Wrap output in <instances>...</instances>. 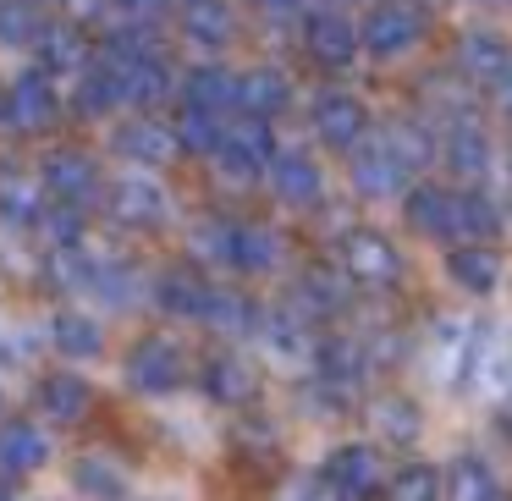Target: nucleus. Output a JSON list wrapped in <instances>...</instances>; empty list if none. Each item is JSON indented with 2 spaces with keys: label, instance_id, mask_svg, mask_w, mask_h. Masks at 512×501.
<instances>
[{
  "label": "nucleus",
  "instance_id": "f257e3e1",
  "mask_svg": "<svg viewBox=\"0 0 512 501\" xmlns=\"http://www.w3.org/2000/svg\"><path fill=\"white\" fill-rule=\"evenodd\" d=\"M270 160H276V133H270V122H259V116H237V122L221 127L215 166H221L232 182H254L259 171H270Z\"/></svg>",
  "mask_w": 512,
  "mask_h": 501
},
{
  "label": "nucleus",
  "instance_id": "f03ea898",
  "mask_svg": "<svg viewBox=\"0 0 512 501\" xmlns=\"http://www.w3.org/2000/svg\"><path fill=\"white\" fill-rule=\"evenodd\" d=\"M182 380H188V353H182L171 336H144V342H133V353H127V386H133L138 397H171Z\"/></svg>",
  "mask_w": 512,
  "mask_h": 501
},
{
  "label": "nucleus",
  "instance_id": "7ed1b4c3",
  "mask_svg": "<svg viewBox=\"0 0 512 501\" xmlns=\"http://www.w3.org/2000/svg\"><path fill=\"white\" fill-rule=\"evenodd\" d=\"M419 39H424V12L413 6V0H380L375 12L364 17V28H358V45H364L375 61L408 56Z\"/></svg>",
  "mask_w": 512,
  "mask_h": 501
},
{
  "label": "nucleus",
  "instance_id": "20e7f679",
  "mask_svg": "<svg viewBox=\"0 0 512 501\" xmlns=\"http://www.w3.org/2000/svg\"><path fill=\"white\" fill-rule=\"evenodd\" d=\"M336 254H342V276L358 281V287H391V281L402 276L397 243H391L386 232H375V226H353Z\"/></svg>",
  "mask_w": 512,
  "mask_h": 501
},
{
  "label": "nucleus",
  "instance_id": "39448f33",
  "mask_svg": "<svg viewBox=\"0 0 512 501\" xmlns=\"http://www.w3.org/2000/svg\"><path fill=\"white\" fill-rule=\"evenodd\" d=\"M320 485L331 490V501H369L386 479H380V452L369 441H347L325 457Z\"/></svg>",
  "mask_w": 512,
  "mask_h": 501
},
{
  "label": "nucleus",
  "instance_id": "423d86ee",
  "mask_svg": "<svg viewBox=\"0 0 512 501\" xmlns=\"http://www.w3.org/2000/svg\"><path fill=\"white\" fill-rule=\"evenodd\" d=\"M105 210H111L116 226H127V232H155V226H166L171 204H166V188L149 177H116L111 188H105Z\"/></svg>",
  "mask_w": 512,
  "mask_h": 501
},
{
  "label": "nucleus",
  "instance_id": "0eeeda50",
  "mask_svg": "<svg viewBox=\"0 0 512 501\" xmlns=\"http://www.w3.org/2000/svg\"><path fill=\"white\" fill-rule=\"evenodd\" d=\"M39 182H45L50 204H72V210H83V204L100 193V166H94L83 149H56V155L45 160V171H39Z\"/></svg>",
  "mask_w": 512,
  "mask_h": 501
},
{
  "label": "nucleus",
  "instance_id": "6e6552de",
  "mask_svg": "<svg viewBox=\"0 0 512 501\" xmlns=\"http://www.w3.org/2000/svg\"><path fill=\"white\" fill-rule=\"evenodd\" d=\"M199 386H204V397H210L215 408H243V402H254L259 375H254V364H248L243 353H226V347H221V353L204 358Z\"/></svg>",
  "mask_w": 512,
  "mask_h": 501
},
{
  "label": "nucleus",
  "instance_id": "1a4fd4ad",
  "mask_svg": "<svg viewBox=\"0 0 512 501\" xmlns=\"http://www.w3.org/2000/svg\"><path fill=\"white\" fill-rule=\"evenodd\" d=\"M314 369H320V386L331 397H353L369 375V353L353 336H325V342H314Z\"/></svg>",
  "mask_w": 512,
  "mask_h": 501
},
{
  "label": "nucleus",
  "instance_id": "9d476101",
  "mask_svg": "<svg viewBox=\"0 0 512 501\" xmlns=\"http://www.w3.org/2000/svg\"><path fill=\"white\" fill-rule=\"evenodd\" d=\"M259 342H265V353L276 358V364H314V331H309V314H298L287 303V309H270L259 314Z\"/></svg>",
  "mask_w": 512,
  "mask_h": 501
},
{
  "label": "nucleus",
  "instance_id": "9b49d317",
  "mask_svg": "<svg viewBox=\"0 0 512 501\" xmlns=\"http://www.w3.org/2000/svg\"><path fill=\"white\" fill-rule=\"evenodd\" d=\"M314 133H320L325 149H347V155H353L369 133V111L353 94H320V100H314Z\"/></svg>",
  "mask_w": 512,
  "mask_h": 501
},
{
  "label": "nucleus",
  "instance_id": "f8f14e48",
  "mask_svg": "<svg viewBox=\"0 0 512 501\" xmlns=\"http://www.w3.org/2000/svg\"><path fill=\"white\" fill-rule=\"evenodd\" d=\"M303 45H309V56L320 61V67H331V72H342V67H353L358 61V28L347 23L342 12H314L309 17V28H303Z\"/></svg>",
  "mask_w": 512,
  "mask_h": 501
},
{
  "label": "nucleus",
  "instance_id": "ddd939ff",
  "mask_svg": "<svg viewBox=\"0 0 512 501\" xmlns=\"http://www.w3.org/2000/svg\"><path fill=\"white\" fill-rule=\"evenodd\" d=\"M270 188H276L281 204H292V210H309V204H320L325 177H320V166H314L309 155H298V149H281V155L270 160Z\"/></svg>",
  "mask_w": 512,
  "mask_h": 501
},
{
  "label": "nucleus",
  "instance_id": "4468645a",
  "mask_svg": "<svg viewBox=\"0 0 512 501\" xmlns=\"http://www.w3.org/2000/svg\"><path fill=\"white\" fill-rule=\"evenodd\" d=\"M6 100H12V122L17 127H50V122H56V111H61L56 78H50L45 67L17 72V83L6 89Z\"/></svg>",
  "mask_w": 512,
  "mask_h": 501
},
{
  "label": "nucleus",
  "instance_id": "2eb2a0df",
  "mask_svg": "<svg viewBox=\"0 0 512 501\" xmlns=\"http://www.w3.org/2000/svg\"><path fill=\"white\" fill-rule=\"evenodd\" d=\"M402 215H408V226H413L419 237H457V193L435 188V182L408 188Z\"/></svg>",
  "mask_w": 512,
  "mask_h": 501
},
{
  "label": "nucleus",
  "instance_id": "dca6fc26",
  "mask_svg": "<svg viewBox=\"0 0 512 501\" xmlns=\"http://www.w3.org/2000/svg\"><path fill=\"white\" fill-rule=\"evenodd\" d=\"M50 463V435L34 419H6L0 424V468L6 474H39Z\"/></svg>",
  "mask_w": 512,
  "mask_h": 501
},
{
  "label": "nucleus",
  "instance_id": "f3484780",
  "mask_svg": "<svg viewBox=\"0 0 512 501\" xmlns=\"http://www.w3.org/2000/svg\"><path fill=\"white\" fill-rule=\"evenodd\" d=\"M111 149L122 160H138V166H166L177 155V138H171V127L149 122V116H133V122H122L111 133Z\"/></svg>",
  "mask_w": 512,
  "mask_h": 501
},
{
  "label": "nucleus",
  "instance_id": "a211bd4d",
  "mask_svg": "<svg viewBox=\"0 0 512 501\" xmlns=\"http://www.w3.org/2000/svg\"><path fill=\"white\" fill-rule=\"evenodd\" d=\"M353 188L364 193V199H391V193H402L408 188V171L391 160V149L380 144H358L353 149Z\"/></svg>",
  "mask_w": 512,
  "mask_h": 501
},
{
  "label": "nucleus",
  "instance_id": "6ab92c4d",
  "mask_svg": "<svg viewBox=\"0 0 512 501\" xmlns=\"http://www.w3.org/2000/svg\"><path fill=\"white\" fill-rule=\"evenodd\" d=\"M292 105V83L287 72L276 67H254L237 78V111L243 116H259V122H270V116H281Z\"/></svg>",
  "mask_w": 512,
  "mask_h": 501
},
{
  "label": "nucleus",
  "instance_id": "aec40b11",
  "mask_svg": "<svg viewBox=\"0 0 512 501\" xmlns=\"http://www.w3.org/2000/svg\"><path fill=\"white\" fill-rule=\"evenodd\" d=\"M34 50H39V67L56 78V72H83L89 67V39H83L78 23H39L34 34Z\"/></svg>",
  "mask_w": 512,
  "mask_h": 501
},
{
  "label": "nucleus",
  "instance_id": "412c9836",
  "mask_svg": "<svg viewBox=\"0 0 512 501\" xmlns=\"http://www.w3.org/2000/svg\"><path fill=\"white\" fill-rule=\"evenodd\" d=\"M446 276H452L463 292L485 298V292H496V281H501V254L490 243H457L452 254H446Z\"/></svg>",
  "mask_w": 512,
  "mask_h": 501
},
{
  "label": "nucleus",
  "instance_id": "4be33fe9",
  "mask_svg": "<svg viewBox=\"0 0 512 501\" xmlns=\"http://www.w3.org/2000/svg\"><path fill=\"white\" fill-rule=\"evenodd\" d=\"M177 12H182V34H188L193 45H204V50L232 45L237 17H232L226 0H177Z\"/></svg>",
  "mask_w": 512,
  "mask_h": 501
},
{
  "label": "nucleus",
  "instance_id": "5701e85b",
  "mask_svg": "<svg viewBox=\"0 0 512 501\" xmlns=\"http://www.w3.org/2000/svg\"><path fill=\"white\" fill-rule=\"evenodd\" d=\"M507 67H512V45H507L501 34H490V28H474V34L457 39V72H463V78L496 83Z\"/></svg>",
  "mask_w": 512,
  "mask_h": 501
},
{
  "label": "nucleus",
  "instance_id": "b1692460",
  "mask_svg": "<svg viewBox=\"0 0 512 501\" xmlns=\"http://www.w3.org/2000/svg\"><path fill=\"white\" fill-rule=\"evenodd\" d=\"M182 105H188V111H210L226 122V111H237V78L221 67H193L188 78H182Z\"/></svg>",
  "mask_w": 512,
  "mask_h": 501
},
{
  "label": "nucleus",
  "instance_id": "393cba45",
  "mask_svg": "<svg viewBox=\"0 0 512 501\" xmlns=\"http://www.w3.org/2000/svg\"><path fill=\"white\" fill-rule=\"evenodd\" d=\"M34 402L50 424H78L83 413L94 408V391H89V380H78V375H45Z\"/></svg>",
  "mask_w": 512,
  "mask_h": 501
},
{
  "label": "nucleus",
  "instance_id": "a878e982",
  "mask_svg": "<svg viewBox=\"0 0 512 501\" xmlns=\"http://www.w3.org/2000/svg\"><path fill=\"white\" fill-rule=\"evenodd\" d=\"M441 501H501V479L485 457H452L441 474Z\"/></svg>",
  "mask_w": 512,
  "mask_h": 501
},
{
  "label": "nucleus",
  "instance_id": "bb28decb",
  "mask_svg": "<svg viewBox=\"0 0 512 501\" xmlns=\"http://www.w3.org/2000/svg\"><path fill=\"white\" fill-rule=\"evenodd\" d=\"M155 303L171 314V320H199L204 303H210V281L199 276V270H166V276L155 281Z\"/></svg>",
  "mask_w": 512,
  "mask_h": 501
},
{
  "label": "nucleus",
  "instance_id": "cd10ccee",
  "mask_svg": "<svg viewBox=\"0 0 512 501\" xmlns=\"http://www.w3.org/2000/svg\"><path fill=\"white\" fill-rule=\"evenodd\" d=\"M226 265L243 270V276H270L281 265V237L270 226H232V254Z\"/></svg>",
  "mask_w": 512,
  "mask_h": 501
},
{
  "label": "nucleus",
  "instance_id": "c85d7f7f",
  "mask_svg": "<svg viewBox=\"0 0 512 501\" xmlns=\"http://www.w3.org/2000/svg\"><path fill=\"white\" fill-rule=\"evenodd\" d=\"M111 67H116V61H111ZM116 78H122V105H133L138 116L171 94V72H166V61H160V56L127 61V67H116Z\"/></svg>",
  "mask_w": 512,
  "mask_h": 501
},
{
  "label": "nucleus",
  "instance_id": "c756f323",
  "mask_svg": "<svg viewBox=\"0 0 512 501\" xmlns=\"http://www.w3.org/2000/svg\"><path fill=\"white\" fill-rule=\"evenodd\" d=\"M50 342H56V353H67V358H100L105 353V331H100V320L94 314H83V309H61L56 320H50Z\"/></svg>",
  "mask_w": 512,
  "mask_h": 501
},
{
  "label": "nucleus",
  "instance_id": "7c9ffc66",
  "mask_svg": "<svg viewBox=\"0 0 512 501\" xmlns=\"http://www.w3.org/2000/svg\"><path fill=\"white\" fill-rule=\"evenodd\" d=\"M45 182L28 177V171H0V215L12 226H39L45 215Z\"/></svg>",
  "mask_w": 512,
  "mask_h": 501
},
{
  "label": "nucleus",
  "instance_id": "2f4dec72",
  "mask_svg": "<svg viewBox=\"0 0 512 501\" xmlns=\"http://www.w3.org/2000/svg\"><path fill=\"white\" fill-rule=\"evenodd\" d=\"M446 166H452V177H468V182H479L485 177V166H490V138H485V127H474V122H452V133H446Z\"/></svg>",
  "mask_w": 512,
  "mask_h": 501
},
{
  "label": "nucleus",
  "instance_id": "473e14b6",
  "mask_svg": "<svg viewBox=\"0 0 512 501\" xmlns=\"http://www.w3.org/2000/svg\"><path fill=\"white\" fill-rule=\"evenodd\" d=\"M210 331H226V336H248L259 325V309L243 298V292H232V287H210V303H204V314H199Z\"/></svg>",
  "mask_w": 512,
  "mask_h": 501
},
{
  "label": "nucleus",
  "instance_id": "72a5a7b5",
  "mask_svg": "<svg viewBox=\"0 0 512 501\" xmlns=\"http://www.w3.org/2000/svg\"><path fill=\"white\" fill-rule=\"evenodd\" d=\"M380 144L391 149V160H397L402 171H424L430 166V155H435V138H430V127L424 122H391L386 133H380Z\"/></svg>",
  "mask_w": 512,
  "mask_h": 501
},
{
  "label": "nucleus",
  "instance_id": "f704fd0d",
  "mask_svg": "<svg viewBox=\"0 0 512 501\" xmlns=\"http://www.w3.org/2000/svg\"><path fill=\"white\" fill-rule=\"evenodd\" d=\"M122 105V78H116L111 61H94V67L78 72V111L83 116H105Z\"/></svg>",
  "mask_w": 512,
  "mask_h": 501
},
{
  "label": "nucleus",
  "instance_id": "c9c22d12",
  "mask_svg": "<svg viewBox=\"0 0 512 501\" xmlns=\"http://www.w3.org/2000/svg\"><path fill=\"white\" fill-rule=\"evenodd\" d=\"M72 485L83 490V496H94V501H116L122 496V468L111 463V457H94V452H83L78 463H72Z\"/></svg>",
  "mask_w": 512,
  "mask_h": 501
},
{
  "label": "nucleus",
  "instance_id": "e433bc0d",
  "mask_svg": "<svg viewBox=\"0 0 512 501\" xmlns=\"http://www.w3.org/2000/svg\"><path fill=\"white\" fill-rule=\"evenodd\" d=\"M221 116H210V111H188L182 105V116H177V127H171V138H177V149L182 155H215V144H221Z\"/></svg>",
  "mask_w": 512,
  "mask_h": 501
},
{
  "label": "nucleus",
  "instance_id": "4c0bfd02",
  "mask_svg": "<svg viewBox=\"0 0 512 501\" xmlns=\"http://www.w3.org/2000/svg\"><path fill=\"white\" fill-rule=\"evenodd\" d=\"M369 419H375L380 441H397V446H408L413 435H419V408H413L408 397H375V408H369Z\"/></svg>",
  "mask_w": 512,
  "mask_h": 501
},
{
  "label": "nucleus",
  "instance_id": "58836bf2",
  "mask_svg": "<svg viewBox=\"0 0 512 501\" xmlns=\"http://www.w3.org/2000/svg\"><path fill=\"white\" fill-rule=\"evenodd\" d=\"M496 226L501 215L485 193H457V237L463 243H485V237H496Z\"/></svg>",
  "mask_w": 512,
  "mask_h": 501
},
{
  "label": "nucleus",
  "instance_id": "ea45409f",
  "mask_svg": "<svg viewBox=\"0 0 512 501\" xmlns=\"http://www.w3.org/2000/svg\"><path fill=\"white\" fill-rule=\"evenodd\" d=\"M386 501H441V468L408 463L402 474L386 479Z\"/></svg>",
  "mask_w": 512,
  "mask_h": 501
},
{
  "label": "nucleus",
  "instance_id": "a19ab883",
  "mask_svg": "<svg viewBox=\"0 0 512 501\" xmlns=\"http://www.w3.org/2000/svg\"><path fill=\"white\" fill-rule=\"evenodd\" d=\"M39 17L28 0H0V45H34Z\"/></svg>",
  "mask_w": 512,
  "mask_h": 501
},
{
  "label": "nucleus",
  "instance_id": "79ce46f5",
  "mask_svg": "<svg viewBox=\"0 0 512 501\" xmlns=\"http://www.w3.org/2000/svg\"><path fill=\"white\" fill-rule=\"evenodd\" d=\"M116 12H122L127 23H155V17L166 12V0H116Z\"/></svg>",
  "mask_w": 512,
  "mask_h": 501
},
{
  "label": "nucleus",
  "instance_id": "37998d69",
  "mask_svg": "<svg viewBox=\"0 0 512 501\" xmlns=\"http://www.w3.org/2000/svg\"><path fill=\"white\" fill-rule=\"evenodd\" d=\"M254 6L270 17V23H287V17H298V12H303V0H254Z\"/></svg>",
  "mask_w": 512,
  "mask_h": 501
},
{
  "label": "nucleus",
  "instance_id": "c03bdc74",
  "mask_svg": "<svg viewBox=\"0 0 512 501\" xmlns=\"http://www.w3.org/2000/svg\"><path fill=\"white\" fill-rule=\"evenodd\" d=\"M496 105H501V111L512 116V67H507V72H501V78H496Z\"/></svg>",
  "mask_w": 512,
  "mask_h": 501
},
{
  "label": "nucleus",
  "instance_id": "a18cd8bd",
  "mask_svg": "<svg viewBox=\"0 0 512 501\" xmlns=\"http://www.w3.org/2000/svg\"><path fill=\"white\" fill-rule=\"evenodd\" d=\"M0 501H17V496H12V485H6V479H0Z\"/></svg>",
  "mask_w": 512,
  "mask_h": 501
},
{
  "label": "nucleus",
  "instance_id": "49530a36",
  "mask_svg": "<svg viewBox=\"0 0 512 501\" xmlns=\"http://www.w3.org/2000/svg\"><path fill=\"white\" fill-rule=\"evenodd\" d=\"M507 177H512V160H507Z\"/></svg>",
  "mask_w": 512,
  "mask_h": 501
},
{
  "label": "nucleus",
  "instance_id": "de8ad7c7",
  "mask_svg": "<svg viewBox=\"0 0 512 501\" xmlns=\"http://www.w3.org/2000/svg\"><path fill=\"white\" fill-rule=\"evenodd\" d=\"M28 6H34V0H28Z\"/></svg>",
  "mask_w": 512,
  "mask_h": 501
}]
</instances>
